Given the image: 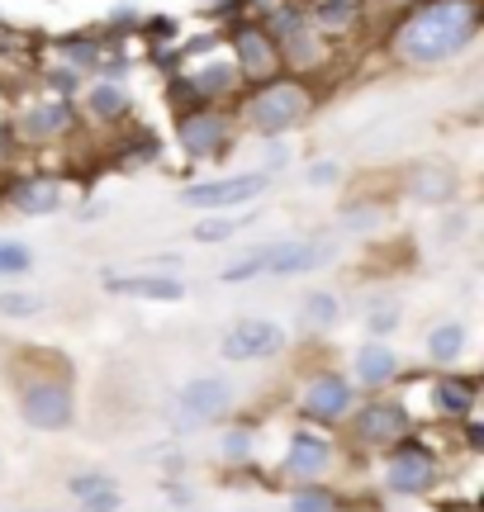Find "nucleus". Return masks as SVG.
<instances>
[{
  "mask_svg": "<svg viewBox=\"0 0 484 512\" xmlns=\"http://www.w3.org/2000/svg\"><path fill=\"white\" fill-rule=\"evenodd\" d=\"M91 110L105 114V119H114V114L129 110V95L119 91V86H95V91H91Z\"/></svg>",
  "mask_w": 484,
  "mask_h": 512,
  "instance_id": "a878e982",
  "label": "nucleus"
},
{
  "mask_svg": "<svg viewBox=\"0 0 484 512\" xmlns=\"http://www.w3.org/2000/svg\"><path fill=\"white\" fill-rule=\"evenodd\" d=\"M333 465V441L323 432H290V446H285V475L299 479V484H318Z\"/></svg>",
  "mask_w": 484,
  "mask_h": 512,
  "instance_id": "9d476101",
  "label": "nucleus"
},
{
  "mask_svg": "<svg viewBox=\"0 0 484 512\" xmlns=\"http://www.w3.org/2000/svg\"><path fill=\"white\" fill-rule=\"evenodd\" d=\"M238 228H242V219H224V214H219V219L195 223V233H190V238L205 242V247H214V242H228L233 233H238Z\"/></svg>",
  "mask_w": 484,
  "mask_h": 512,
  "instance_id": "b1692460",
  "label": "nucleus"
},
{
  "mask_svg": "<svg viewBox=\"0 0 484 512\" xmlns=\"http://www.w3.org/2000/svg\"><path fill=\"white\" fill-rule=\"evenodd\" d=\"M466 351V323H437V328L428 332V356L437 361V366H451L456 356Z\"/></svg>",
  "mask_w": 484,
  "mask_h": 512,
  "instance_id": "6ab92c4d",
  "label": "nucleus"
},
{
  "mask_svg": "<svg viewBox=\"0 0 484 512\" xmlns=\"http://www.w3.org/2000/svg\"><path fill=\"white\" fill-rule=\"evenodd\" d=\"M413 437V418L404 403L394 399H366L352 408V441L366 451H394L399 441Z\"/></svg>",
  "mask_w": 484,
  "mask_h": 512,
  "instance_id": "7ed1b4c3",
  "label": "nucleus"
},
{
  "mask_svg": "<svg viewBox=\"0 0 484 512\" xmlns=\"http://www.w3.org/2000/svg\"><path fill=\"white\" fill-rule=\"evenodd\" d=\"M100 489H114V479L105 475V470H86V475L67 479V494L72 498H91V494H100Z\"/></svg>",
  "mask_w": 484,
  "mask_h": 512,
  "instance_id": "bb28decb",
  "label": "nucleus"
},
{
  "mask_svg": "<svg viewBox=\"0 0 484 512\" xmlns=\"http://www.w3.org/2000/svg\"><path fill=\"white\" fill-rule=\"evenodd\" d=\"M247 446H252V441H247V432H233V437L224 441V456H242Z\"/></svg>",
  "mask_w": 484,
  "mask_h": 512,
  "instance_id": "2f4dec72",
  "label": "nucleus"
},
{
  "mask_svg": "<svg viewBox=\"0 0 484 512\" xmlns=\"http://www.w3.org/2000/svg\"><path fill=\"white\" fill-rule=\"evenodd\" d=\"M100 290L124 294V299H152V304H181L186 299V280L181 275H100Z\"/></svg>",
  "mask_w": 484,
  "mask_h": 512,
  "instance_id": "f8f14e48",
  "label": "nucleus"
},
{
  "mask_svg": "<svg viewBox=\"0 0 484 512\" xmlns=\"http://www.w3.org/2000/svg\"><path fill=\"white\" fill-rule=\"evenodd\" d=\"M475 24H480L475 0H437V5H423L399 29L394 48H399L404 62H423V67L428 62H447V57H456L475 38Z\"/></svg>",
  "mask_w": 484,
  "mask_h": 512,
  "instance_id": "f257e3e1",
  "label": "nucleus"
},
{
  "mask_svg": "<svg viewBox=\"0 0 484 512\" xmlns=\"http://www.w3.org/2000/svg\"><path fill=\"white\" fill-rule=\"evenodd\" d=\"M475 403H480V380L475 375H437L432 380V408H437V418L447 422H461L475 413Z\"/></svg>",
  "mask_w": 484,
  "mask_h": 512,
  "instance_id": "ddd939ff",
  "label": "nucleus"
},
{
  "mask_svg": "<svg viewBox=\"0 0 484 512\" xmlns=\"http://www.w3.org/2000/svg\"><path fill=\"white\" fill-rule=\"evenodd\" d=\"M119 503H124V498H119V489H100V494L81 498V508H76V512H114Z\"/></svg>",
  "mask_w": 484,
  "mask_h": 512,
  "instance_id": "c85d7f7f",
  "label": "nucleus"
},
{
  "mask_svg": "<svg viewBox=\"0 0 484 512\" xmlns=\"http://www.w3.org/2000/svg\"><path fill=\"white\" fill-rule=\"evenodd\" d=\"M266 190V176H228V181H200L181 190V204L190 209H228V204H247Z\"/></svg>",
  "mask_w": 484,
  "mask_h": 512,
  "instance_id": "9b49d317",
  "label": "nucleus"
},
{
  "mask_svg": "<svg viewBox=\"0 0 484 512\" xmlns=\"http://www.w3.org/2000/svg\"><path fill=\"white\" fill-rule=\"evenodd\" d=\"M304 110H309V95H304V86H295V81H276V86H266V91L252 100V128L257 133H266V138H276V133H285V128H295V119H304Z\"/></svg>",
  "mask_w": 484,
  "mask_h": 512,
  "instance_id": "0eeeda50",
  "label": "nucleus"
},
{
  "mask_svg": "<svg viewBox=\"0 0 484 512\" xmlns=\"http://www.w3.org/2000/svg\"><path fill=\"white\" fill-rule=\"evenodd\" d=\"M224 143V124L214 119V114H190L186 124H181V147L186 152H214V147Z\"/></svg>",
  "mask_w": 484,
  "mask_h": 512,
  "instance_id": "f3484780",
  "label": "nucleus"
},
{
  "mask_svg": "<svg viewBox=\"0 0 484 512\" xmlns=\"http://www.w3.org/2000/svg\"><path fill=\"white\" fill-rule=\"evenodd\" d=\"M10 204H15L19 214H53V209H62V185L57 181H24L10 190Z\"/></svg>",
  "mask_w": 484,
  "mask_h": 512,
  "instance_id": "2eb2a0df",
  "label": "nucleus"
},
{
  "mask_svg": "<svg viewBox=\"0 0 484 512\" xmlns=\"http://www.w3.org/2000/svg\"><path fill=\"white\" fill-rule=\"evenodd\" d=\"M352 375H356V384H361V389H371V394H380L385 384L399 380V356H394L390 347H380V342H371V347H361V351H356Z\"/></svg>",
  "mask_w": 484,
  "mask_h": 512,
  "instance_id": "4468645a",
  "label": "nucleus"
},
{
  "mask_svg": "<svg viewBox=\"0 0 484 512\" xmlns=\"http://www.w3.org/2000/svg\"><path fill=\"white\" fill-rule=\"evenodd\" d=\"M366 328L375 332V337H385V332L399 328V309H375L371 318H366Z\"/></svg>",
  "mask_w": 484,
  "mask_h": 512,
  "instance_id": "c756f323",
  "label": "nucleus"
},
{
  "mask_svg": "<svg viewBox=\"0 0 484 512\" xmlns=\"http://www.w3.org/2000/svg\"><path fill=\"white\" fill-rule=\"evenodd\" d=\"M233 408V389L219 375H200V380H186L176 389V403L171 413L186 422V427H200V422H219Z\"/></svg>",
  "mask_w": 484,
  "mask_h": 512,
  "instance_id": "423d86ee",
  "label": "nucleus"
},
{
  "mask_svg": "<svg viewBox=\"0 0 484 512\" xmlns=\"http://www.w3.org/2000/svg\"><path fill=\"white\" fill-rule=\"evenodd\" d=\"M228 86H233V72H228V67H205V72H195L186 81L190 95H224Z\"/></svg>",
  "mask_w": 484,
  "mask_h": 512,
  "instance_id": "4be33fe9",
  "label": "nucleus"
},
{
  "mask_svg": "<svg viewBox=\"0 0 484 512\" xmlns=\"http://www.w3.org/2000/svg\"><path fill=\"white\" fill-rule=\"evenodd\" d=\"M342 5H352V0H342Z\"/></svg>",
  "mask_w": 484,
  "mask_h": 512,
  "instance_id": "f704fd0d",
  "label": "nucleus"
},
{
  "mask_svg": "<svg viewBox=\"0 0 484 512\" xmlns=\"http://www.w3.org/2000/svg\"><path fill=\"white\" fill-rule=\"evenodd\" d=\"M347 15H352V5H342V0H323V5H318V19H323V24H347Z\"/></svg>",
  "mask_w": 484,
  "mask_h": 512,
  "instance_id": "7c9ffc66",
  "label": "nucleus"
},
{
  "mask_svg": "<svg viewBox=\"0 0 484 512\" xmlns=\"http://www.w3.org/2000/svg\"><path fill=\"white\" fill-rule=\"evenodd\" d=\"M29 266H34V252H29L24 242L0 238V275H24Z\"/></svg>",
  "mask_w": 484,
  "mask_h": 512,
  "instance_id": "5701e85b",
  "label": "nucleus"
},
{
  "mask_svg": "<svg viewBox=\"0 0 484 512\" xmlns=\"http://www.w3.org/2000/svg\"><path fill=\"white\" fill-rule=\"evenodd\" d=\"M356 408V389L347 375H333V370H323L314 380L304 384V394H299V413L318 427H337L342 418H352Z\"/></svg>",
  "mask_w": 484,
  "mask_h": 512,
  "instance_id": "39448f33",
  "label": "nucleus"
},
{
  "mask_svg": "<svg viewBox=\"0 0 484 512\" xmlns=\"http://www.w3.org/2000/svg\"><path fill=\"white\" fill-rule=\"evenodd\" d=\"M333 176H337V166H333V162H318V166H314V181H318V185L333 181Z\"/></svg>",
  "mask_w": 484,
  "mask_h": 512,
  "instance_id": "473e14b6",
  "label": "nucleus"
},
{
  "mask_svg": "<svg viewBox=\"0 0 484 512\" xmlns=\"http://www.w3.org/2000/svg\"><path fill=\"white\" fill-rule=\"evenodd\" d=\"M238 62H242V72L266 76L271 67H276V48H271V38L257 34V29L238 34Z\"/></svg>",
  "mask_w": 484,
  "mask_h": 512,
  "instance_id": "a211bd4d",
  "label": "nucleus"
},
{
  "mask_svg": "<svg viewBox=\"0 0 484 512\" xmlns=\"http://www.w3.org/2000/svg\"><path fill=\"white\" fill-rule=\"evenodd\" d=\"M337 313H342V304H337L328 290H318V294H309V299H304V318H309L314 328H333Z\"/></svg>",
  "mask_w": 484,
  "mask_h": 512,
  "instance_id": "412c9836",
  "label": "nucleus"
},
{
  "mask_svg": "<svg viewBox=\"0 0 484 512\" xmlns=\"http://www.w3.org/2000/svg\"><path fill=\"white\" fill-rule=\"evenodd\" d=\"M333 261V242H271L261 247V275H304Z\"/></svg>",
  "mask_w": 484,
  "mask_h": 512,
  "instance_id": "1a4fd4ad",
  "label": "nucleus"
},
{
  "mask_svg": "<svg viewBox=\"0 0 484 512\" xmlns=\"http://www.w3.org/2000/svg\"><path fill=\"white\" fill-rule=\"evenodd\" d=\"M0 313H10V318H34V313H43V299L29 290H5L0 294Z\"/></svg>",
  "mask_w": 484,
  "mask_h": 512,
  "instance_id": "393cba45",
  "label": "nucleus"
},
{
  "mask_svg": "<svg viewBox=\"0 0 484 512\" xmlns=\"http://www.w3.org/2000/svg\"><path fill=\"white\" fill-rule=\"evenodd\" d=\"M15 403H19V418L29 427H38V432H62L76 418L72 380H62V375H29V380H19Z\"/></svg>",
  "mask_w": 484,
  "mask_h": 512,
  "instance_id": "f03ea898",
  "label": "nucleus"
},
{
  "mask_svg": "<svg viewBox=\"0 0 484 512\" xmlns=\"http://www.w3.org/2000/svg\"><path fill=\"white\" fill-rule=\"evenodd\" d=\"M257 275H261V252H247L242 261L224 266V271H219V280H224V285H242V280H257Z\"/></svg>",
  "mask_w": 484,
  "mask_h": 512,
  "instance_id": "cd10ccee",
  "label": "nucleus"
},
{
  "mask_svg": "<svg viewBox=\"0 0 484 512\" xmlns=\"http://www.w3.org/2000/svg\"><path fill=\"white\" fill-rule=\"evenodd\" d=\"M290 512H342V498L323 484H299L290 494Z\"/></svg>",
  "mask_w": 484,
  "mask_h": 512,
  "instance_id": "aec40b11",
  "label": "nucleus"
},
{
  "mask_svg": "<svg viewBox=\"0 0 484 512\" xmlns=\"http://www.w3.org/2000/svg\"><path fill=\"white\" fill-rule=\"evenodd\" d=\"M0 157H5V138H0Z\"/></svg>",
  "mask_w": 484,
  "mask_h": 512,
  "instance_id": "72a5a7b5",
  "label": "nucleus"
},
{
  "mask_svg": "<svg viewBox=\"0 0 484 512\" xmlns=\"http://www.w3.org/2000/svg\"><path fill=\"white\" fill-rule=\"evenodd\" d=\"M280 347H285L280 323H271V318H238V323L224 332L219 356L242 366V361H266V356H280Z\"/></svg>",
  "mask_w": 484,
  "mask_h": 512,
  "instance_id": "6e6552de",
  "label": "nucleus"
},
{
  "mask_svg": "<svg viewBox=\"0 0 484 512\" xmlns=\"http://www.w3.org/2000/svg\"><path fill=\"white\" fill-rule=\"evenodd\" d=\"M442 479V465L432 456L423 441H399L394 451H385V489L390 494H404V498H423L437 489Z\"/></svg>",
  "mask_w": 484,
  "mask_h": 512,
  "instance_id": "20e7f679",
  "label": "nucleus"
},
{
  "mask_svg": "<svg viewBox=\"0 0 484 512\" xmlns=\"http://www.w3.org/2000/svg\"><path fill=\"white\" fill-rule=\"evenodd\" d=\"M76 124V114L67 100H53V105H38V110L24 114V133L29 138H57V133H67Z\"/></svg>",
  "mask_w": 484,
  "mask_h": 512,
  "instance_id": "dca6fc26",
  "label": "nucleus"
}]
</instances>
